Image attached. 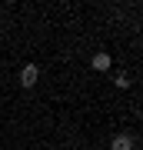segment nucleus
Masks as SVG:
<instances>
[{"label": "nucleus", "mask_w": 143, "mask_h": 150, "mask_svg": "<svg viewBox=\"0 0 143 150\" xmlns=\"http://www.w3.org/2000/svg\"><path fill=\"white\" fill-rule=\"evenodd\" d=\"M37 80H40V67H37V64H27V67L20 70V83H23V87H37Z\"/></svg>", "instance_id": "nucleus-1"}, {"label": "nucleus", "mask_w": 143, "mask_h": 150, "mask_svg": "<svg viewBox=\"0 0 143 150\" xmlns=\"http://www.w3.org/2000/svg\"><path fill=\"white\" fill-rule=\"evenodd\" d=\"M133 147H137V140H133L130 134H117L110 140V150H133Z\"/></svg>", "instance_id": "nucleus-2"}, {"label": "nucleus", "mask_w": 143, "mask_h": 150, "mask_svg": "<svg viewBox=\"0 0 143 150\" xmlns=\"http://www.w3.org/2000/svg\"><path fill=\"white\" fill-rule=\"evenodd\" d=\"M110 64H113V60H110V54H93V70H97V74L110 70Z\"/></svg>", "instance_id": "nucleus-3"}, {"label": "nucleus", "mask_w": 143, "mask_h": 150, "mask_svg": "<svg viewBox=\"0 0 143 150\" xmlns=\"http://www.w3.org/2000/svg\"><path fill=\"white\" fill-rule=\"evenodd\" d=\"M113 83H117V87H120V90H127V87H130L133 80H130V77H127V74H123V70H120V74H113Z\"/></svg>", "instance_id": "nucleus-4"}]
</instances>
